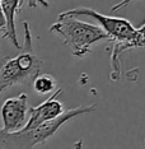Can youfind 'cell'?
I'll list each match as a JSON object with an SVG mask.
<instances>
[{"label":"cell","instance_id":"obj_1","mask_svg":"<svg viewBox=\"0 0 145 149\" xmlns=\"http://www.w3.org/2000/svg\"><path fill=\"white\" fill-rule=\"evenodd\" d=\"M50 31L61 38L62 45L76 57H84L90 54V49L99 41L110 40V36L102 27L79 21L74 15L60 13L57 21Z\"/></svg>","mask_w":145,"mask_h":149},{"label":"cell","instance_id":"obj_2","mask_svg":"<svg viewBox=\"0 0 145 149\" xmlns=\"http://www.w3.org/2000/svg\"><path fill=\"white\" fill-rule=\"evenodd\" d=\"M23 29L24 41L19 49L21 51L0 66V94L9 87L33 83L36 77L41 74L43 64L33 50L31 26L28 22H23Z\"/></svg>","mask_w":145,"mask_h":149},{"label":"cell","instance_id":"obj_3","mask_svg":"<svg viewBox=\"0 0 145 149\" xmlns=\"http://www.w3.org/2000/svg\"><path fill=\"white\" fill-rule=\"evenodd\" d=\"M96 108L97 106L94 103L70 108L53 121H49L33 129H21L14 133H6L0 129V149H32L38 144H45L65 123L80 115L93 112Z\"/></svg>","mask_w":145,"mask_h":149},{"label":"cell","instance_id":"obj_4","mask_svg":"<svg viewBox=\"0 0 145 149\" xmlns=\"http://www.w3.org/2000/svg\"><path fill=\"white\" fill-rule=\"evenodd\" d=\"M31 108L28 107V96L21 93L17 97L8 98L1 106L3 130L14 133L23 129L27 124V115Z\"/></svg>","mask_w":145,"mask_h":149},{"label":"cell","instance_id":"obj_5","mask_svg":"<svg viewBox=\"0 0 145 149\" xmlns=\"http://www.w3.org/2000/svg\"><path fill=\"white\" fill-rule=\"evenodd\" d=\"M61 93H62V88H59V89L55 91V93H53L52 96L49 97V100L43 101L38 106L32 107L31 110H29L31 116H29L26 126L23 129L37 127V126H40V125L49 123V121H53V120H56L57 117L61 116V115L65 112L64 104L56 100V97L60 96Z\"/></svg>","mask_w":145,"mask_h":149},{"label":"cell","instance_id":"obj_6","mask_svg":"<svg viewBox=\"0 0 145 149\" xmlns=\"http://www.w3.org/2000/svg\"><path fill=\"white\" fill-rule=\"evenodd\" d=\"M22 1L23 0H1V8L6 22L3 38H8L17 49L22 47L18 43V37H17V29H15V15L21 10Z\"/></svg>","mask_w":145,"mask_h":149},{"label":"cell","instance_id":"obj_7","mask_svg":"<svg viewBox=\"0 0 145 149\" xmlns=\"http://www.w3.org/2000/svg\"><path fill=\"white\" fill-rule=\"evenodd\" d=\"M33 89L38 94H50L52 91L56 89L57 82L53 78V75L49 73H41L40 75L36 77V79L32 83Z\"/></svg>","mask_w":145,"mask_h":149},{"label":"cell","instance_id":"obj_8","mask_svg":"<svg viewBox=\"0 0 145 149\" xmlns=\"http://www.w3.org/2000/svg\"><path fill=\"white\" fill-rule=\"evenodd\" d=\"M131 1H134V0H121L120 3H117L116 5H113L112 8H111V12H112V13H116L117 10H120L121 8H123V6L129 5Z\"/></svg>","mask_w":145,"mask_h":149},{"label":"cell","instance_id":"obj_9","mask_svg":"<svg viewBox=\"0 0 145 149\" xmlns=\"http://www.w3.org/2000/svg\"><path fill=\"white\" fill-rule=\"evenodd\" d=\"M38 4H41L42 6H45V8L49 6V3H47L46 0H28V5L31 6V8H36Z\"/></svg>","mask_w":145,"mask_h":149},{"label":"cell","instance_id":"obj_10","mask_svg":"<svg viewBox=\"0 0 145 149\" xmlns=\"http://www.w3.org/2000/svg\"><path fill=\"white\" fill-rule=\"evenodd\" d=\"M6 27V22H5V17H4V13H3V8H1V0H0V31L3 28L5 29Z\"/></svg>","mask_w":145,"mask_h":149},{"label":"cell","instance_id":"obj_11","mask_svg":"<svg viewBox=\"0 0 145 149\" xmlns=\"http://www.w3.org/2000/svg\"><path fill=\"white\" fill-rule=\"evenodd\" d=\"M74 149H83V139H79L78 141H75Z\"/></svg>","mask_w":145,"mask_h":149}]
</instances>
